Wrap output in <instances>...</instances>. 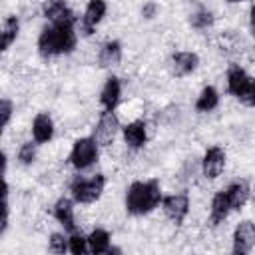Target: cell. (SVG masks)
Wrapping results in <instances>:
<instances>
[{
	"mask_svg": "<svg viewBox=\"0 0 255 255\" xmlns=\"http://www.w3.org/2000/svg\"><path fill=\"white\" fill-rule=\"evenodd\" d=\"M68 247H70V251L74 253V255H82V253H86V249H90L88 247V237H84V235H80V233H72V237L68 239Z\"/></svg>",
	"mask_w": 255,
	"mask_h": 255,
	"instance_id": "603a6c76",
	"label": "cell"
},
{
	"mask_svg": "<svg viewBox=\"0 0 255 255\" xmlns=\"http://www.w3.org/2000/svg\"><path fill=\"white\" fill-rule=\"evenodd\" d=\"M106 2L104 0H90L86 12H84V18H82V26H84V32L86 34H92V30L102 22V18L106 16Z\"/></svg>",
	"mask_w": 255,
	"mask_h": 255,
	"instance_id": "7c38bea8",
	"label": "cell"
},
{
	"mask_svg": "<svg viewBox=\"0 0 255 255\" xmlns=\"http://www.w3.org/2000/svg\"><path fill=\"white\" fill-rule=\"evenodd\" d=\"M122 60V46L120 42L112 40L108 44H104V48L100 50V56H98V64L102 68H112V66H118Z\"/></svg>",
	"mask_w": 255,
	"mask_h": 255,
	"instance_id": "2e32d148",
	"label": "cell"
},
{
	"mask_svg": "<svg viewBox=\"0 0 255 255\" xmlns=\"http://www.w3.org/2000/svg\"><path fill=\"white\" fill-rule=\"evenodd\" d=\"M116 131H118V118H116L114 110H106L94 129V139L100 145H110L116 137Z\"/></svg>",
	"mask_w": 255,
	"mask_h": 255,
	"instance_id": "52a82bcc",
	"label": "cell"
},
{
	"mask_svg": "<svg viewBox=\"0 0 255 255\" xmlns=\"http://www.w3.org/2000/svg\"><path fill=\"white\" fill-rule=\"evenodd\" d=\"M255 245V223L241 221L233 233V253H249Z\"/></svg>",
	"mask_w": 255,
	"mask_h": 255,
	"instance_id": "ba28073f",
	"label": "cell"
},
{
	"mask_svg": "<svg viewBox=\"0 0 255 255\" xmlns=\"http://www.w3.org/2000/svg\"><path fill=\"white\" fill-rule=\"evenodd\" d=\"M120 92H122L120 80H118L116 76L108 78L106 86L102 88V96H100V100H102V104H104L106 110H114V108L118 106V102H120Z\"/></svg>",
	"mask_w": 255,
	"mask_h": 255,
	"instance_id": "ac0fdd59",
	"label": "cell"
},
{
	"mask_svg": "<svg viewBox=\"0 0 255 255\" xmlns=\"http://www.w3.org/2000/svg\"><path fill=\"white\" fill-rule=\"evenodd\" d=\"M0 114H2V128H6L10 122V116H12V102L10 100L0 102Z\"/></svg>",
	"mask_w": 255,
	"mask_h": 255,
	"instance_id": "4316f807",
	"label": "cell"
},
{
	"mask_svg": "<svg viewBox=\"0 0 255 255\" xmlns=\"http://www.w3.org/2000/svg\"><path fill=\"white\" fill-rule=\"evenodd\" d=\"M253 201H255V191H253Z\"/></svg>",
	"mask_w": 255,
	"mask_h": 255,
	"instance_id": "4dcf8cb0",
	"label": "cell"
},
{
	"mask_svg": "<svg viewBox=\"0 0 255 255\" xmlns=\"http://www.w3.org/2000/svg\"><path fill=\"white\" fill-rule=\"evenodd\" d=\"M227 2H243V0H227Z\"/></svg>",
	"mask_w": 255,
	"mask_h": 255,
	"instance_id": "f546056e",
	"label": "cell"
},
{
	"mask_svg": "<svg viewBox=\"0 0 255 255\" xmlns=\"http://www.w3.org/2000/svg\"><path fill=\"white\" fill-rule=\"evenodd\" d=\"M34 157H36V147H34V143H32V141L22 143V147H20V151H18V159H20L24 165H28V163L34 161Z\"/></svg>",
	"mask_w": 255,
	"mask_h": 255,
	"instance_id": "d4e9b609",
	"label": "cell"
},
{
	"mask_svg": "<svg viewBox=\"0 0 255 255\" xmlns=\"http://www.w3.org/2000/svg\"><path fill=\"white\" fill-rule=\"evenodd\" d=\"M98 159V145L94 137H80L74 141L72 153H70V163L78 169L90 167Z\"/></svg>",
	"mask_w": 255,
	"mask_h": 255,
	"instance_id": "5b68a950",
	"label": "cell"
},
{
	"mask_svg": "<svg viewBox=\"0 0 255 255\" xmlns=\"http://www.w3.org/2000/svg\"><path fill=\"white\" fill-rule=\"evenodd\" d=\"M106 185V177L102 173L94 175L92 179H76L72 183V195L78 203H92L96 201Z\"/></svg>",
	"mask_w": 255,
	"mask_h": 255,
	"instance_id": "277c9868",
	"label": "cell"
},
{
	"mask_svg": "<svg viewBox=\"0 0 255 255\" xmlns=\"http://www.w3.org/2000/svg\"><path fill=\"white\" fill-rule=\"evenodd\" d=\"M141 14H143L145 18H153V14H155V4H153V2L145 4V6L141 8Z\"/></svg>",
	"mask_w": 255,
	"mask_h": 255,
	"instance_id": "83f0119b",
	"label": "cell"
},
{
	"mask_svg": "<svg viewBox=\"0 0 255 255\" xmlns=\"http://www.w3.org/2000/svg\"><path fill=\"white\" fill-rule=\"evenodd\" d=\"M217 104H219V94H217V90L211 88V86H207V88L201 90V94H199V98H197V102H195V110H197V112H211V110L217 108Z\"/></svg>",
	"mask_w": 255,
	"mask_h": 255,
	"instance_id": "44dd1931",
	"label": "cell"
},
{
	"mask_svg": "<svg viewBox=\"0 0 255 255\" xmlns=\"http://www.w3.org/2000/svg\"><path fill=\"white\" fill-rule=\"evenodd\" d=\"M225 193H227L231 209H241L245 205V201L249 199V185H247V181H233L225 189Z\"/></svg>",
	"mask_w": 255,
	"mask_h": 255,
	"instance_id": "9a60e30c",
	"label": "cell"
},
{
	"mask_svg": "<svg viewBox=\"0 0 255 255\" xmlns=\"http://www.w3.org/2000/svg\"><path fill=\"white\" fill-rule=\"evenodd\" d=\"M223 165H225V153L221 147L213 145L205 151V157H203V175L213 179L217 177L221 171H223Z\"/></svg>",
	"mask_w": 255,
	"mask_h": 255,
	"instance_id": "8fae6325",
	"label": "cell"
},
{
	"mask_svg": "<svg viewBox=\"0 0 255 255\" xmlns=\"http://www.w3.org/2000/svg\"><path fill=\"white\" fill-rule=\"evenodd\" d=\"M251 28H253V34H255V6L251 8Z\"/></svg>",
	"mask_w": 255,
	"mask_h": 255,
	"instance_id": "f1b7e54d",
	"label": "cell"
},
{
	"mask_svg": "<svg viewBox=\"0 0 255 255\" xmlns=\"http://www.w3.org/2000/svg\"><path fill=\"white\" fill-rule=\"evenodd\" d=\"M211 24H213V16L207 10H199V12H195L191 16V26L197 28V30H203V28H207Z\"/></svg>",
	"mask_w": 255,
	"mask_h": 255,
	"instance_id": "cb8c5ba5",
	"label": "cell"
},
{
	"mask_svg": "<svg viewBox=\"0 0 255 255\" xmlns=\"http://www.w3.org/2000/svg\"><path fill=\"white\" fill-rule=\"evenodd\" d=\"M76 46V34L74 26H60V24H50L48 28L42 30L38 38V50L42 56H58V54H68Z\"/></svg>",
	"mask_w": 255,
	"mask_h": 255,
	"instance_id": "7a4b0ae2",
	"label": "cell"
},
{
	"mask_svg": "<svg viewBox=\"0 0 255 255\" xmlns=\"http://www.w3.org/2000/svg\"><path fill=\"white\" fill-rule=\"evenodd\" d=\"M197 54L193 52H177L171 56V62H169V70L175 78H183L187 74H191L195 68H197Z\"/></svg>",
	"mask_w": 255,
	"mask_h": 255,
	"instance_id": "30bf717a",
	"label": "cell"
},
{
	"mask_svg": "<svg viewBox=\"0 0 255 255\" xmlns=\"http://www.w3.org/2000/svg\"><path fill=\"white\" fill-rule=\"evenodd\" d=\"M159 201H161V191H159V183L155 179H149V181H133L128 187L126 207L133 215L149 213L151 209H155L159 205Z\"/></svg>",
	"mask_w": 255,
	"mask_h": 255,
	"instance_id": "6da1fadb",
	"label": "cell"
},
{
	"mask_svg": "<svg viewBox=\"0 0 255 255\" xmlns=\"http://www.w3.org/2000/svg\"><path fill=\"white\" fill-rule=\"evenodd\" d=\"M54 133V124H52V118L48 114H38L34 118V124H32V135H34V141L36 143H46L50 141Z\"/></svg>",
	"mask_w": 255,
	"mask_h": 255,
	"instance_id": "4fadbf2b",
	"label": "cell"
},
{
	"mask_svg": "<svg viewBox=\"0 0 255 255\" xmlns=\"http://www.w3.org/2000/svg\"><path fill=\"white\" fill-rule=\"evenodd\" d=\"M88 247L92 253L100 255V253H110V235L106 229H94L88 237Z\"/></svg>",
	"mask_w": 255,
	"mask_h": 255,
	"instance_id": "ffe728a7",
	"label": "cell"
},
{
	"mask_svg": "<svg viewBox=\"0 0 255 255\" xmlns=\"http://www.w3.org/2000/svg\"><path fill=\"white\" fill-rule=\"evenodd\" d=\"M42 12L52 24H60V26H74L76 24V16L64 0H46L42 6Z\"/></svg>",
	"mask_w": 255,
	"mask_h": 255,
	"instance_id": "8992f818",
	"label": "cell"
},
{
	"mask_svg": "<svg viewBox=\"0 0 255 255\" xmlns=\"http://www.w3.org/2000/svg\"><path fill=\"white\" fill-rule=\"evenodd\" d=\"M54 217L64 225V229H68L70 233L76 231V223H74V207H72V201L62 197L56 201L54 205Z\"/></svg>",
	"mask_w": 255,
	"mask_h": 255,
	"instance_id": "5bb4252c",
	"label": "cell"
},
{
	"mask_svg": "<svg viewBox=\"0 0 255 255\" xmlns=\"http://www.w3.org/2000/svg\"><path fill=\"white\" fill-rule=\"evenodd\" d=\"M66 249H70L66 237L60 235V233H54V235L50 237V251H52V253H64Z\"/></svg>",
	"mask_w": 255,
	"mask_h": 255,
	"instance_id": "484cf974",
	"label": "cell"
},
{
	"mask_svg": "<svg viewBox=\"0 0 255 255\" xmlns=\"http://www.w3.org/2000/svg\"><path fill=\"white\" fill-rule=\"evenodd\" d=\"M227 90L245 106H255V80L245 74L243 68L231 66L227 70Z\"/></svg>",
	"mask_w": 255,
	"mask_h": 255,
	"instance_id": "3957f363",
	"label": "cell"
},
{
	"mask_svg": "<svg viewBox=\"0 0 255 255\" xmlns=\"http://www.w3.org/2000/svg\"><path fill=\"white\" fill-rule=\"evenodd\" d=\"M161 203H163L165 215H167L173 223H177V225L185 219V215H187V211H189V199H187V195H183V193L167 195V197L161 199Z\"/></svg>",
	"mask_w": 255,
	"mask_h": 255,
	"instance_id": "9c48e42d",
	"label": "cell"
},
{
	"mask_svg": "<svg viewBox=\"0 0 255 255\" xmlns=\"http://www.w3.org/2000/svg\"><path fill=\"white\" fill-rule=\"evenodd\" d=\"M145 137L147 135H145V124L143 122H131V124H128L124 128V139L133 149L141 147L145 143Z\"/></svg>",
	"mask_w": 255,
	"mask_h": 255,
	"instance_id": "e0dca14e",
	"label": "cell"
},
{
	"mask_svg": "<svg viewBox=\"0 0 255 255\" xmlns=\"http://www.w3.org/2000/svg\"><path fill=\"white\" fill-rule=\"evenodd\" d=\"M231 211V205H229V199H227V193L225 191H219L213 201H211V223L217 225L221 223Z\"/></svg>",
	"mask_w": 255,
	"mask_h": 255,
	"instance_id": "d6986e66",
	"label": "cell"
},
{
	"mask_svg": "<svg viewBox=\"0 0 255 255\" xmlns=\"http://www.w3.org/2000/svg\"><path fill=\"white\" fill-rule=\"evenodd\" d=\"M18 30H20V22L16 16H8L4 20V26H2V50H8L10 44L16 40L18 36Z\"/></svg>",
	"mask_w": 255,
	"mask_h": 255,
	"instance_id": "7402d4cb",
	"label": "cell"
}]
</instances>
